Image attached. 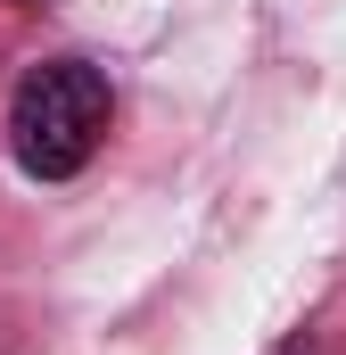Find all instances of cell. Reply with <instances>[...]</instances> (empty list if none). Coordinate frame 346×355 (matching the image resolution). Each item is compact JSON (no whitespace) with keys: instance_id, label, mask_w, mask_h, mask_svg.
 <instances>
[{"instance_id":"6da1fadb","label":"cell","mask_w":346,"mask_h":355,"mask_svg":"<svg viewBox=\"0 0 346 355\" xmlns=\"http://www.w3.org/2000/svg\"><path fill=\"white\" fill-rule=\"evenodd\" d=\"M107 116H116V99L91 58H42V67H25V83L8 99V149L33 182H75L107 132Z\"/></svg>"},{"instance_id":"7a4b0ae2","label":"cell","mask_w":346,"mask_h":355,"mask_svg":"<svg viewBox=\"0 0 346 355\" xmlns=\"http://www.w3.org/2000/svg\"><path fill=\"white\" fill-rule=\"evenodd\" d=\"M264 355H322V339H313V331H289L280 347H264Z\"/></svg>"}]
</instances>
